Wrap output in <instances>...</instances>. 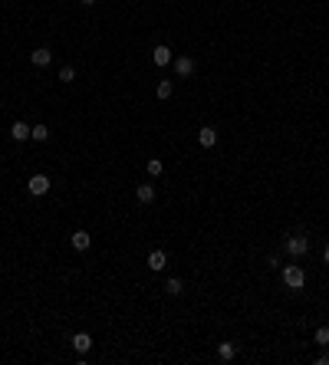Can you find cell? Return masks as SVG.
I'll use <instances>...</instances> for the list:
<instances>
[{
	"instance_id": "obj_1",
	"label": "cell",
	"mask_w": 329,
	"mask_h": 365,
	"mask_svg": "<svg viewBox=\"0 0 329 365\" xmlns=\"http://www.w3.org/2000/svg\"><path fill=\"white\" fill-rule=\"evenodd\" d=\"M283 283H286V290H303L306 286V273H303V266H296V263H290V266H283Z\"/></svg>"
},
{
	"instance_id": "obj_2",
	"label": "cell",
	"mask_w": 329,
	"mask_h": 365,
	"mask_svg": "<svg viewBox=\"0 0 329 365\" xmlns=\"http://www.w3.org/2000/svg\"><path fill=\"white\" fill-rule=\"evenodd\" d=\"M306 250H310V237H303V234L286 237V254H290V257H303Z\"/></svg>"
},
{
	"instance_id": "obj_3",
	"label": "cell",
	"mask_w": 329,
	"mask_h": 365,
	"mask_svg": "<svg viewBox=\"0 0 329 365\" xmlns=\"http://www.w3.org/2000/svg\"><path fill=\"white\" fill-rule=\"evenodd\" d=\"M26 188H30V194H33V198H40V194H46V191H50V178H46V174H33V178L26 181Z\"/></svg>"
},
{
	"instance_id": "obj_4",
	"label": "cell",
	"mask_w": 329,
	"mask_h": 365,
	"mask_svg": "<svg viewBox=\"0 0 329 365\" xmlns=\"http://www.w3.org/2000/svg\"><path fill=\"white\" fill-rule=\"evenodd\" d=\"M69 244H73V250H79V254H86V250L93 247V237H89L86 230H76V234L69 237Z\"/></svg>"
},
{
	"instance_id": "obj_5",
	"label": "cell",
	"mask_w": 329,
	"mask_h": 365,
	"mask_svg": "<svg viewBox=\"0 0 329 365\" xmlns=\"http://www.w3.org/2000/svg\"><path fill=\"white\" fill-rule=\"evenodd\" d=\"M198 142L204 145V148H214V145H218V129H214V125H204V129L198 132Z\"/></svg>"
},
{
	"instance_id": "obj_6",
	"label": "cell",
	"mask_w": 329,
	"mask_h": 365,
	"mask_svg": "<svg viewBox=\"0 0 329 365\" xmlns=\"http://www.w3.org/2000/svg\"><path fill=\"white\" fill-rule=\"evenodd\" d=\"M30 132H33V125H26V122H13L10 125V138H13V142H26Z\"/></svg>"
},
{
	"instance_id": "obj_7",
	"label": "cell",
	"mask_w": 329,
	"mask_h": 365,
	"mask_svg": "<svg viewBox=\"0 0 329 365\" xmlns=\"http://www.w3.org/2000/svg\"><path fill=\"white\" fill-rule=\"evenodd\" d=\"M73 349H76L79 355H86L89 349H93V336H89V332H76V336H73Z\"/></svg>"
},
{
	"instance_id": "obj_8",
	"label": "cell",
	"mask_w": 329,
	"mask_h": 365,
	"mask_svg": "<svg viewBox=\"0 0 329 365\" xmlns=\"http://www.w3.org/2000/svg\"><path fill=\"white\" fill-rule=\"evenodd\" d=\"M30 63L43 69V66H50V63H53V53L46 50V46H40V50H33V53H30Z\"/></svg>"
},
{
	"instance_id": "obj_9",
	"label": "cell",
	"mask_w": 329,
	"mask_h": 365,
	"mask_svg": "<svg viewBox=\"0 0 329 365\" xmlns=\"http://www.w3.org/2000/svg\"><path fill=\"white\" fill-rule=\"evenodd\" d=\"M165 266H168V257H165V250H152V254H148V270L162 273Z\"/></svg>"
},
{
	"instance_id": "obj_10",
	"label": "cell",
	"mask_w": 329,
	"mask_h": 365,
	"mask_svg": "<svg viewBox=\"0 0 329 365\" xmlns=\"http://www.w3.org/2000/svg\"><path fill=\"white\" fill-rule=\"evenodd\" d=\"M152 59H155V66H168V63H174V56H171V50L162 43V46H155V50H152Z\"/></svg>"
},
{
	"instance_id": "obj_11",
	"label": "cell",
	"mask_w": 329,
	"mask_h": 365,
	"mask_svg": "<svg viewBox=\"0 0 329 365\" xmlns=\"http://www.w3.org/2000/svg\"><path fill=\"white\" fill-rule=\"evenodd\" d=\"M194 69H198V66H194L191 56H178V59H174V73H178V76H191Z\"/></svg>"
},
{
	"instance_id": "obj_12",
	"label": "cell",
	"mask_w": 329,
	"mask_h": 365,
	"mask_svg": "<svg viewBox=\"0 0 329 365\" xmlns=\"http://www.w3.org/2000/svg\"><path fill=\"white\" fill-rule=\"evenodd\" d=\"M135 198H138V204H152V201H155V188H152V185H138L135 188Z\"/></svg>"
},
{
	"instance_id": "obj_13",
	"label": "cell",
	"mask_w": 329,
	"mask_h": 365,
	"mask_svg": "<svg viewBox=\"0 0 329 365\" xmlns=\"http://www.w3.org/2000/svg\"><path fill=\"white\" fill-rule=\"evenodd\" d=\"M234 355H237L234 342H221V346H218V359L221 362H234Z\"/></svg>"
},
{
	"instance_id": "obj_14",
	"label": "cell",
	"mask_w": 329,
	"mask_h": 365,
	"mask_svg": "<svg viewBox=\"0 0 329 365\" xmlns=\"http://www.w3.org/2000/svg\"><path fill=\"white\" fill-rule=\"evenodd\" d=\"M165 293H168V296H181V293H185V283H181L178 277H171V280L165 283Z\"/></svg>"
},
{
	"instance_id": "obj_15",
	"label": "cell",
	"mask_w": 329,
	"mask_h": 365,
	"mask_svg": "<svg viewBox=\"0 0 329 365\" xmlns=\"http://www.w3.org/2000/svg\"><path fill=\"white\" fill-rule=\"evenodd\" d=\"M155 93H158V99H171V93H174L171 79H162V82H158V89H155Z\"/></svg>"
},
{
	"instance_id": "obj_16",
	"label": "cell",
	"mask_w": 329,
	"mask_h": 365,
	"mask_svg": "<svg viewBox=\"0 0 329 365\" xmlns=\"http://www.w3.org/2000/svg\"><path fill=\"white\" fill-rule=\"evenodd\" d=\"M30 138H33V142H46V138H50V129H46V125H33Z\"/></svg>"
},
{
	"instance_id": "obj_17",
	"label": "cell",
	"mask_w": 329,
	"mask_h": 365,
	"mask_svg": "<svg viewBox=\"0 0 329 365\" xmlns=\"http://www.w3.org/2000/svg\"><path fill=\"white\" fill-rule=\"evenodd\" d=\"M145 171H148V174H152V178H158V174H162V171H165V165H162V158H152V161H148V165H145Z\"/></svg>"
},
{
	"instance_id": "obj_18",
	"label": "cell",
	"mask_w": 329,
	"mask_h": 365,
	"mask_svg": "<svg viewBox=\"0 0 329 365\" xmlns=\"http://www.w3.org/2000/svg\"><path fill=\"white\" fill-rule=\"evenodd\" d=\"M313 339H316L319 346L326 349V346H329V326H319V329H316V336H313Z\"/></svg>"
},
{
	"instance_id": "obj_19",
	"label": "cell",
	"mask_w": 329,
	"mask_h": 365,
	"mask_svg": "<svg viewBox=\"0 0 329 365\" xmlns=\"http://www.w3.org/2000/svg\"><path fill=\"white\" fill-rule=\"evenodd\" d=\"M73 79H76V69L73 66H63L59 69V82H73Z\"/></svg>"
},
{
	"instance_id": "obj_20",
	"label": "cell",
	"mask_w": 329,
	"mask_h": 365,
	"mask_svg": "<svg viewBox=\"0 0 329 365\" xmlns=\"http://www.w3.org/2000/svg\"><path fill=\"white\" fill-rule=\"evenodd\" d=\"M316 365H329V352H319L316 355Z\"/></svg>"
},
{
	"instance_id": "obj_21",
	"label": "cell",
	"mask_w": 329,
	"mask_h": 365,
	"mask_svg": "<svg viewBox=\"0 0 329 365\" xmlns=\"http://www.w3.org/2000/svg\"><path fill=\"white\" fill-rule=\"evenodd\" d=\"M323 260H326V266H329V244H326V250H323Z\"/></svg>"
},
{
	"instance_id": "obj_22",
	"label": "cell",
	"mask_w": 329,
	"mask_h": 365,
	"mask_svg": "<svg viewBox=\"0 0 329 365\" xmlns=\"http://www.w3.org/2000/svg\"><path fill=\"white\" fill-rule=\"evenodd\" d=\"M79 4H86V7H93V4H96V0H79Z\"/></svg>"
}]
</instances>
